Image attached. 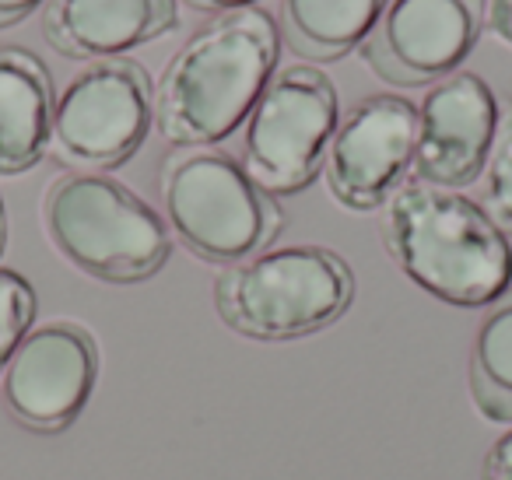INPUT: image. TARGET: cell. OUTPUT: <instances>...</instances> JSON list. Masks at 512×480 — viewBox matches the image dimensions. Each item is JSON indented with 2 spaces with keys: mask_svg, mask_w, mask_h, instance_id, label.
<instances>
[{
  "mask_svg": "<svg viewBox=\"0 0 512 480\" xmlns=\"http://www.w3.org/2000/svg\"><path fill=\"white\" fill-rule=\"evenodd\" d=\"M281 29L264 8L225 11L193 32L155 88V127L176 148H214L242 127L271 85Z\"/></svg>",
  "mask_w": 512,
  "mask_h": 480,
  "instance_id": "6da1fadb",
  "label": "cell"
},
{
  "mask_svg": "<svg viewBox=\"0 0 512 480\" xmlns=\"http://www.w3.org/2000/svg\"><path fill=\"white\" fill-rule=\"evenodd\" d=\"M383 242L400 270L432 298L481 309L509 291V235L456 190L404 183L383 211Z\"/></svg>",
  "mask_w": 512,
  "mask_h": 480,
  "instance_id": "7a4b0ae2",
  "label": "cell"
},
{
  "mask_svg": "<svg viewBox=\"0 0 512 480\" xmlns=\"http://www.w3.org/2000/svg\"><path fill=\"white\" fill-rule=\"evenodd\" d=\"M355 302L348 260L327 246L264 249L214 281V309L249 340H299L334 326Z\"/></svg>",
  "mask_w": 512,
  "mask_h": 480,
  "instance_id": "3957f363",
  "label": "cell"
},
{
  "mask_svg": "<svg viewBox=\"0 0 512 480\" xmlns=\"http://www.w3.org/2000/svg\"><path fill=\"white\" fill-rule=\"evenodd\" d=\"M43 228L71 267L106 284L148 281L172 253L162 214L102 172L53 179L43 197Z\"/></svg>",
  "mask_w": 512,
  "mask_h": 480,
  "instance_id": "277c9868",
  "label": "cell"
},
{
  "mask_svg": "<svg viewBox=\"0 0 512 480\" xmlns=\"http://www.w3.org/2000/svg\"><path fill=\"white\" fill-rule=\"evenodd\" d=\"M169 228L193 256L232 267L264 253L285 228L278 200L221 148H176L158 172Z\"/></svg>",
  "mask_w": 512,
  "mask_h": 480,
  "instance_id": "5b68a950",
  "label": "cell"
},
{
  "mask_svg": "<svg viewBox=\"0 0 512 480\" xmlns=\"http://www.w3.org/2000/svg\"><path fill=\"white\" fill-rule=\"evenodd\" d=\"M337 130V88L316 67H285L253 106L242 169L267 193H302L327 162Z\"/></svg>",
  "mask_w": 512,
  "mask_h": 480,
  "instance_id": "8992f818",
  "label": "cell"
},
{
  "mask_svg": "<svg viewBox=\"0 0 512 480\" xmlns=\"http://www.w3.org/2000/svg\"><path fill=\"white\" fill-rule=\"evenodd\" d=\"M155 127V88L137 60H95L60 92L50 148L81 172L120 169Z\"/></svg>",
  "mask_w": 512,
  "mask_h": 480,
  "instance_id": "52a82bcc",
  "label": "cell"
},
{
  "mask_svg": "<svg viewBox=\"0 0 512 480\" xmlns=\"http://www.w3.org/2000/svg\"><path fill=\"white\" fill-rule=\"evenodd\" d=\"M481 25L484 0H386L362 57L386 85H435L460 71Z\"/></svg>",
  "mask_w": 512,
  "mask_h": 480,
  "instance_id": "ba28073f",
  "label": "cell"
},
{
  "mask_svg": "<svg viewBox=\"0 0 512 480\" xmlns=\"http://www.w3.org/2000/svg\"><path fill=\"white\" fill-rule=\"evenodd\" d=\"M418 106L400 95H369L337 120L327 148V190L348 211H376L414 165Z\"/></svg>",
  "mask_w": 512,
  "mask_h": 480,
  "instance_id": "9c48e42d",
  "label": "cell"
},
{
  "mask_svg": "<svg viewBox=\"0 0 512 480\" xmlns=\"http://www.w3.org/2000/svg\"><path fill=\"white\" fill-rule=\"evenodd\" d=\"M4 407L29 431H64L78 421L99 379V344L78 323L29 330L4 368Z\"/></svg>",
  "mask_w": 512,
  "mask_h": 480,
  "instance_id": "30bf717a",
  "label": "cell"
},
{
  "mask_svg": "<svg viewBox=\"0 0 512 480\" xmlns=\"http://www.w3.org/2000/svg\"><path fill=\"white\" fill-rule=\"evenodd\" d=\"M498 123V102L488 81L456 71L435 81L418 106L414 141V179L442 190L477 183Z\"/></svg>",
  "mask_w": 512,
  "mask_h": 480,
  "instance_id": "8fae6325",
  "label": "cell"
},
{
  "mask_svg": "<svg viewBox=\"0 0 512 480\" xmlns=\"http://www.w3.org/2000/svg\"><path fill=\"white\" fill-rule=\"evenodd\" d=\"M179 25L176 0H46L43 36L71 60H113Z\"/></svg>",
  "mask_w": 512,
  "mask_h": 480,
  "instance_id": "7c38bea8",
  "label": "cell"
},
{
  "mask_svg": "<svg viewBox=\"0 0 512 480\" xmlns=\"http://www.w3.org/2000/svg\"><path fill=\"white\" fill-rule=\"evenodd\" d=\"M53 78L29 50H0V176L36 169L50 151L53 134Z\"/></svg>",
  "mask_w": 512,
  "mask_h": 480,
  "instance_id": "4fadbf2b",
  "label": "cell"
},
{
  "mask_svg": "<svg viewBox=\"0 0 512 480\" xmlns=\"http://www.w3.org/2000/svg\"><path fill=\"white\" fill-rule=\"evenodd\" d=\"M386 0H281V36L288 50L313 64L348 57L369 39Z\"/></svg>",
  "mask_w": 512,
  "mask_h": 480,
  "instance_id": "5bb4252c",
  "label": "cell"
},
{
  "mask_svg": "<svg viewBox=\"0 0 512 480\" xmlns=\"http://www.w3.org/2000/svg\"><path fill=\"white\" fill-rule=\"evenodd\" d=\"M470 396L481 417L512 424V288L491 302L470 351Z\"/></svg>",
  "mask_w": 512,
  "mask_h": 480,
  "instance_id": "9a60e30c",
  "label": "cell"
},
{
  "mask_svg": "<svg viewBox=\"0 0 512 480\" xmlns=\"http://www.w3.org/2000/svg\"><path fill=\"white\" fill-rule=\"evenodd\" d=\"M481 211L512 235V99L498 109L495 137L481 169Z\"/></svg>",
  "mask_w": 512,
  "mask_h": 480,
  "instance_id": "2e32d148",
  "label": "cell"
},
{
  "mask_svg": "<svg viewBox=\"0 0 512 480\" xmlns=\"http://www.w3.org/2000/svg\"><path fill=\"white\" fill-rule=\"evenodd\" d=\"M36 319V291L18 270L0 267V375L8 368L11 354L18 351Z\"/></svg>",
  "mask_w": 512,
  "mask_h": 480,
  "instance_id": "e0dca14e",
  "label": "cell"
},
{
  "mask_svg": "<svg viewBox=\"0 0 512 480\" xmlns=\"http://www.w3.org/2000/svg\"><path fill=\"white\" fill-rule=\"evenodd\" d=\"M481 480H512V428L488 449Z\"/></svg>",
  "mask_w": 512,
  "mask_h": 480,
  "instance_id": "ac0fdd59",
  "label": "cell"
},
{
  "mask_svg": "<svg viewBox=\"0 0 512 480\" xmlns=\"http://www.w3.org/2000/svg\"><path fill=\"white\" fill-rule=\"evenodd\" d=\"M484 22L495 32V39L512 46V0H491L488 11H484Z\"/></svg>",
  "mask_w": 512,
  "mask_h": 480,
  "instance_id": "d6986e66",
  "label": "cell"
},
{
  "mask_svg": "<svg viewBox=\"0 0 512 480\" xmlns=\"http://www.w3.org/2000/svg\"><path fill=\"white\" fill-rule=\"evenodd\" d=\"M39 4L43 0H0V29H11V25L25 22Z\"/></svg>",
  "mask_w": 512,
  "mask_h": 480,
  "instance_id": "ffe728a7",
  "label": "cell"
},
{
  "mask_svg": "<svg viewBox=\"0 0 512 480\" xmlns=\"http://www.w3.org/2000/svg\"><path fill=\"white\" fill-rule=\"evenodd\" d=\"M190 8L197 11H218V15H225V11H242V8H253L256 0H186Z\"/></svg>",
  "mask_w": 512,
  "mask_h": 480,
  "instance_id": "44dd1931",
  "label": "cell"
},
{
  "mask_svg": "<svg viewBox=\"0 0 512 480\" xmlns=\"http://www.w3.org/2000/svg\"><path fill=\"white\" fill-rule=\"evenodd\" d=\"M4 246H8V211H4V200H0V256H4Z\"/></svg>",
  "mask_w": 512,
  "mask_h": 480,
  "instance_id": "7402d4cb",
  "label": "cell"
}]
</instances>
